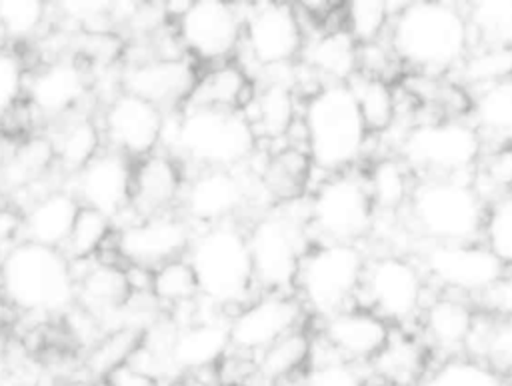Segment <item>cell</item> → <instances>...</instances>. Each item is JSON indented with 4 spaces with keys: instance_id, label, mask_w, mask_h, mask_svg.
<instances>
[{
    "instance_id": "1",
    "label": "cell",
    "mask_w": 512,
    "mask_h": 386,
    "mask_svg": "<svg viewBox=\"0 0 512 386\" xmlns=\"http://www.w3.org/2000/svg\"><path fill=\"white\" fill-rule=\"evenodd\" d=\"M386 40L404 74L452 76L472 48L462 2H400Z\"/></svg>"
},
{
    "instance_id": "2",
    "label": "cell",
    "mask_w": 512,
    "mask_h": 386,
    "mask_svg": "<svg viewBox=\"0 0 512 386\" xmlns=\"http://www.w3.org/2000/svg\"><path fill=\"white\" fill-rule=\"evenodd\" d=\"M302 148L322 176L360 168L368 160V134L346 82L320 84L302 98Z\"/></svg>"
},
{
    "instance_id": "3",
    "label": "cell",
    "mask_w": 512,
    "mask_h": 386,
    "mask_svg": "<svg viewBox=\"0 0 512 386\" xmlns=\"http://www.w3.org/2000/svg\"><path fill=\"white\" fill-rule=\"evenodd\" d=\"M172 156L196 164L198 170L244 168L258 148V140L242 112L182 108L166 114L162 146Z\"/></svg>"
},
{
    "instance_id": "4",
    "label": "cell",
    "mask_w": 512,
    "mask_h": 386,
    "mask_svg": "<svg viewBox=\"0 0 512 386\" xmlns=\"http://www.w3.org/2000/svg\"><path fill=\"white\" fill-rule=\"evenodd\" d=\"M186 258L194 268L200 298L226 316L258 292L246 230L238 222L196 230Z\"/></svg>"
},
{
    "instance_id": "5",
    "label": "cell",
    "mask_w": 512,
    "mask_h": 386,
    "mask_svg": "<svg viewBox=\"0 0 512 386\" xmlns=\"http://www.w3.org/2000/svg\"><path fill=\"white\" fill-rule=\"evenodd\" d=\"M424 242L480 240L486 202L468 178H418L404 210Z\"/></svg>"
},
{
    "instance_id": "6",
    "label": "cell",
    "mask_w": 512,
    "mask_h": 386,
    "mask_svg": "<svg viewBox=\"0 0 512 386\" xmlns=\"http://www.w3.org/2000/svg\"><path fill=\"white\" fill-rule=\"evenodd\" d=\"M300 202L266 208L244 228L256 290L294 292L300 260L312 242L306 208L296 212Z\"/></svg>"
},
{
    "instance_id": "7",
    "label": "cell",
    "mask_w": 512,
    "mask_h": 386,
    "mask_svg": "<svg viewBox=\"0 0 512 386\" xmlns=\"http://www.w3.org/2000/svg\"><path fill=\"white\" fill-rule=\"evenodd\" d=\"M368 264L362 244L310 242L294 280V294L312 320L356 304Z\"/></svg>"
},
{
    "instance_id": "8",
    "label": "cell",
    "mask_w": 512,
    "mask_h": 386,
    "mask_svg": "<svg viewBox=\"0 0 512 386\" xmlns=\"http://www.w3.org/2000/svg\"><path fill=\"white\" fill-rule=\"evenodd\" d=\"M0 288L26 314L66 312L74 304V276L62 250L22 242L0 264Z\"/></svg>"
},
{
    "instance_id": "9",
    "label": "cell",
    "mask_w": 512,
    "mask_h": 386,
    "mask_svg": "<svg viewBox=\"0 0 512 386\" xmlns=\"http://www.w3.org/2000/svg\"><path fill=\"white\" fill-rule=\"evenodd\" d=\"M484 150L468 118H424L398 140V154L416 178H468Z\"/></svg>"
},
{
    "instance_id": "10",
    "label": "cell",
    "mask_w": 512,
    "mask_h": 386,
    "mask_svg": "<svg viewBox=\"0 0 512 386\" xmlns=\"http://www.w3.org/2000/svg\"><path fill=\"white\" fill-rule=\"evenodd\" d=\"M304 208L312 242L362 244L376 224L360 168L322 176L306 194Z\"/></svg>"
},
{
    "instance_id": "11",
    "label": "cell",
    "mask_w": 512,
    "mask_h": 386,
    "mask_svg": "<svg viewBox=\"0 0 512 386\" xmlns=\"http://www.w3.org/2000/svg\"><path fill=\"white\" fill-rule=\"evenodd\" d=\"M430 282L420 262L406 252L368 254L358 304L370 308L394 328L416 324L424 308Z\"/></svg>"
},
{
    "instance_id": "12",
    "label": "cell",
    "mask_w": 512,
    "mask_h": 386,
    "mask_svg": "<svg viewBox=\"0 0 512 386\" xmlns=\"http://www.w3.org/2000/svg\"><path fill=\"white\" fill-rule=\"evenodd\" d=\"M306 40V22L292 2H250L244 4L240 52L248 62H240L248 74L252 68L266 72L292 66L300 60Z\"/></svg>"
},
{
    "instance_id": "13",
    "label": "cell",
    "mask_w": 512,
    "mask_h": 386,
    "mask_svg": "<svg viewBox=\"0 0 512 386\" xmlns=\"http://www.w3.org/2000/svg\"><path fill=\"white\" fill-rule=\"evenodd\" d=\"M244 4L190 0L172 22L184 54L200 68L236 60L242 42Z\"/></svg>"
},
{
    "instance_id": "14",
    "label": "cell",
    "mask_w": 512,
    "mask_h": 386,
    "mask_svg": "<svg viewBox=\"0 0 512 386\" xmlns=\"http://www.w3.org/2000/svg\"><path fill=\"white\" fill-rule=\"evenodd\" d=\"M416 260L428 282L440 292L458 294L472 302L486 292L504 270V264L482 240L426 242Z\"/></svg>"
},
{
    "instance_id": "15",
    "label": "cell",
    "mask_w": 512,
    "mask_h": 386,
    "mask_svg": "<svg viewBox=\"0 0 512 386\" xmlns=\"http://www.w3.org/2000/svg\"><path fill=\"white\" fill-rule=\"evenodd\" d=\"M310 320L294 292L258 290L246 304L228 314L230 350L256 358L272 342Z\"/></svg>"
},
{
    "instance_id": "16",
    "label": "cell",
    "mask_w": 512,
    "mask_h": 386,
    "mask_svg": "<svg viewBox=\"0 0 512 386\" xmlns=\"http://www.w3.org/2000/svg\"><path fill=\"white\" fill-rule=\"evenodd\" d=\"M252 194V182H248V174L240 168H204L186 178L178 210L194 230H202L236 222V216L248 206Z\"/></svg>"
},
{
    "instance_id": "17",
    "label": "cell",
    "mask_w": 512,
    "mask_h": 386,
    "mask_svg": "<svg viewBox=\"0 0 512 386\" xmlns=\"http://www.w3.org/2000/svg\"><path fill=\"white\" fill-rule=\"evenodd\" d=\"M92 92V74L88 64L64 56L56 60H46L38 68H28L24 102L30 106L32 114L48 122H56L76 110Z\"/></svg>"
},
{
    "instance_id": "18",
    "label": "cell",
    "mask_w": 512,
    "mask_h": 386,
    "mask_svg": "<svg viewBox=\"0 0 512 386\" xmlns=\"http://www.w3.org/2000/svg\"><path fill=\"white\" fill-rule=\"evenodd\" d=\"M316 322V338L338 362L356 368L370 366L384 350L394 330L392 324L358 302L322 316Z\"/></svg>"
},
{
    "instance_id": "19",
    "label": "cell",
    "mask_w": 512,
    "mask_h": 386,
    "mask_svg": "<svg viewBox=\"0 0 512 386\" xmlns=\"http://www.w3.org/2000/svg\"><path fill=\"white\" fill-rule=\"evenodd\" d=\"M194 232L180 212H168L114 230V246L122 264H140L154 270L168 260L186 256Z\"/></svg>"
},
{
    "instance_id": "20",
    "label": "cell",
    "mask_w": 512,
    "mask_h": 386,
    "mask_svg": "<svg viewBox=\"0 0 512 386\" xmlns=\"http://www.w3.org/2000/svg\"><path fill=\"white\" fill-rule=\"evenodd\" d=\"M166 114L154 104L120 92L106 102L100 116L104 146L122 152L130 160H140L162 146Z\"/></svg>"
},
{
    "instance_id": "21",
    "label": "cell",
    "mask_w": 512,
    "mask_h": 386,
    "mask_svg": "<svg viewBox=\"0 0 512 386\" xmlns=\"http://www.w3.org/2000/svg\"><path fill=\"white\" fill-rule=\"evenodd\" d=\"M198 72L200 66L188 56L150 58L124 64L120 70V86L122 92L154 104L164 114H172L186 104Z\"/></svg>"
},
{
    "instance_id": "22",
    "label": "cell",
    "mask_w": 512,
    "mask_h": 386,
    "mask_svg": "<svg viewBox=\"0 0 512 386\" xmlns=\"http://www.w3.org/2000/svg\"><path fill=\"white\" fill-rule=\"evenodd\" d=\"M134 160L112 148H102L84 168L70 176V188L82 206L108 216L112 224L130 210Z\"/></svg>"
},
{
    "instance_id": "23",
    "label": "cell",
    "mask_w": 512,
    "mask_h": 386,
    "mask_svg": "<svg viewBox=\"0 0 512 386\" xmlns=\"http://www.w3.org/2000/svg\"><path fill=\"white\" fill-rule=\"evenodd\" d=\"M478 308L470 298L436 292L428 296L416 320L418 334L432 354L442 358L464 356L478 322Z\"/></svg>"
},
{
    "instance_id": "24",
    "label": "cell",
    "mask_w": 512,
    "mask_h": 386,
    "mask_svg": "<svg viewBox=\"0 0 512 386\" xmlns=\"http://www.w3.org/2000/svg\"><path fill=\"white\" fill-rule=\"evenodd\" d=\"M230 352L228 316L218 310H204L200 298V314L196 320L176 326L170 344V364L176 376L200 374L216 370Z\"/></svg>"
},
{
    "instance_id": "25",
    "label": "cell",
    "mask_w": 512,
    "mask_h": 386,
    "mask_svg": "<svg viewBox=\"0 0 512 386\" xmlns=\"http://www.w3.org/2000/svg\"><path fill=\"white\" fill-rule=\"evenodd\" d=\"M186 178L184 164L166 150L134 160L130 210L138 220L176 212Z\"/></svg>"
},
{
    "instance_id": "26",
    "label": "cell",
    "mask_w": 512,
    "mask_h": 386,
    "mask_svg": "<svg viewBox=\"0 0 512 386\" xmlns=\"http://www.w3.org/2000/svg\"><path fill=\"white\" fill-rule=\"evenodd\" d=\"M314 168L306 150L298 142H282L260 156L252 172L254 194L264 196L268 208L304 200L310 192Z\"/></svg>"
},
{
    "instance_id": "27",
    "label": "cell",
    "mask_w": 512,
    "mask_h": 386,
    "mask_svg": "<svg viewBox=\"0 0 512 386\" xmlns=\"http://www.w3.org/2000/svg\"><path fill=\"white\" fill-rule=\"evenodd\" d=\"M316 334L308 324H302L254 358V374L248 386H286L310 372L314 366Z\"/></svg>"
},
{
    "instance_id": "28",
    "label": "cell",
    "mask_w": 512,
    "mask_h": 386,
    "mask_svg": "<svg viewBox=\"0 0 512 386\" xmlns=\"http://www.w3.org/2000/svg\"><path fill=\"white\" fill-rule=\"evenodd\" d=\"M74 264L82 266L80 272L72 270L74 304L94 314L100 320L102 330H106V324L130 298L124 268L122 264H110L96 258Z\"/></svg>"
},
{
    "instance_id": "29",
    "label": "cell",
    "mask_w": 512,
    "mask_h": 386,
    "mask_svg": "<svg viewBox=\"0 0 512 386\" xmlns=\"http://www.w3.org/2000/svg\"><path fill=\"white\" fill-rule=\"evenodd\" d=\"M298 64L316 84L348 82L356 74V42L336 26H318L306 34Z\"/></svg>"
},
{
    "instance_id": "30",
    "label": "cell",
    "mask_w": 512,
    "mask_h": 386,
    "mask_svg": "<svg viewBox=\"0 0 512 386\" xmlns=\"http://www.w3.org/2000/svg\"><path fill=\"white\" fill-rule=\"evenodd\" d=\"M254 94V80L238 62H222L200 68L196 84L182 108H210L242 112Z\"/></svg>"
},
{
    "instance_id": "31",
    "label": "cell",
    "mask_w": 512,
    "mask_h": 386,
    "mask_svg": "<svg viewBox=\"0 0 512 386\" xmlns=\"http://www.w3.org/2000/svg\"><path fill=\"white\" fill-rule=\"evenodd\" d=\"M360 170L376 210V218L398 216L406 210L418 178L398 154L372 156L360 166Z\"/></svg>"
},
{
    "instance_id": "32",
    "label": "cell",
    "mask_w": 512,
    "mask_h": 386,
    "mask_svg": "<svg viewBox=\"0 0 512 386\" xmlns=\"http://www.w3.org/2000/svg\"><path fill=\"white\" fill-rule=\"evenodd\" d=\"M80 208V200L66 186L46 192L22 212L26 242L62 250Z\"/></svg>"
},
{
    "instance_id": "33",
    "label": "cell",
    "mask_w": 512,
    "mask_h": 386,
    "mask_svg": "<svg viewBox=\"0 0 512 386\" xmlns=\"http://www.w3.org/2000/svg\"><path fill=\"white\" fill-rule=\"evenodd\" d=\"M52 124L54 130L46 136L54 150L56 168H60L68 178L84 168L104 148L100 120L84 110H76Z\"/></svg>"
},
{
    "instance_id": "34",
    "label": "cell",
    "mask_w": 512,
    "mask_h": 386,
    "mask_svg": "<svg viewBox=\"0 0 512 386\" xmlns=\"http://www.w3.org/2000/svg\"><path fill=\"white\" fill-rule=\"evenodd\" d=\"M430 356L432 352L418 332L394 328L370 368L388 386H420L430 370Z\"/></svg>"
},
{
    "instance_id": "35",
    "label": "cell",
    "mask_w": 512,
    "mask_h": 386,
    "mask_svg": "<svg viewBox=\"0 0 512 386\" xmlns=\"http://www.w3.org/2000/svg\"><path fill=\"white\" fill-rule=\"evenodd\" d=\"M54 168L56 158L46 134L20 138L0 162V192L18 196L52 178Z\"/></svg>"
},
{
    "instance_id": "36",
    "label": "cell",
    "mask_w": 512,
    "mask_h": 386,
    "mask_svg": "<svg viewBox=\"0 0 512 386\" xmlns=\"http://www.w3.org/2000/svg\"><path fill=\"white\" fill-rule=\"evenodd\" d=\"M466 118L484 146L512 142V76L472 90Z\"/></svg>"
},
{
    "instance_id": "37",
    "label": "cell",
    "mask_w": 512,
    "mask_h": 386,
    "mask_svg": "<svg viewBox=\"0 0 512 386\" xmlns=\"http://www.w3.org/2000/svg\"><path fill=\"white\" fill-rule=\"evenodd\" d=\"M348 88L356 100L368 134L386 136L398 124V88L394 82L354 74Z\"/></svg>"
},
{
    "instance_id": "38",
    "label": "cell",
    "mask_w": 512,
    "mask_h": 386,
    "mask_svg": "<svg viewBox=\"0 0 512 386\" xmlns=\"http://www.w3.org/2000/svg\"><path fill=\"white\" fill-rule=\"evenodd\" d=\"M466 356L512 380V318H494L480 312Z\"/></svg>"
},
{
    "instance_id": "39",
    "label": "cell",
    "mask_w": 512,
    "mask_h": 386,
    "mask_svg": "<svg viewBox=\"0 0 512 386\" xmlns=\"http://www.w3.org/2000/svg\"><path fill=\"white\" fill-rule=\"evenodd\" d=\"M144 330L138 326H122L104 332L88 350L84 370L94 380L106 378L114 368L128 364L142 344Z\"/></svg>"
},
{
    "instance_id": "40",
    "label": "cell",
    "mask_w": 512,
    "mask_h": 386,
    "mask_svg": "<svg viewBox=\"0 0 512 386\" xmlns=\"http://www.w3.org/2000/svg\"><path fill=\"white\" fill-rule=\"evenodd\" d=\"M472 46L512 48V0L464 4Z\"/></svg>"
},
{
    "instance_id": "41",
    "label": "cell",
    "mask_w": 512,
    "mask_h": 386,
    "mask_svg": "<svg viewBox=\"0 0 512 386\" xmlns=\"http://www.w3.org/2000/svg\"><path fill=\"white\" fill-rule=\"evenodd\" d=\"M150 294L162 310H174L200 298L194 268L186 256L168 260L152 270Z\"/></svg>"
},
{
    "instance_id": "42",
    "label": "cell",
    "mask_w": 512,
    "mask_h": 386,
    "mask_svg": "<svg viewBox=\"0 0 512 386\" xmlns=\"http://www.w3.org/2000/svg\"><path fill=\"white\" fill-rule=\"evenodd\" d=\"M400 2L352 0L340 4V26L358 44H368L386 36L390 20Z\"/></svg>"
},
{
    "instance_id": "43",
    "label": "cell",
    "mask_w": 512,
    "mask_h": 386,
    "mask_svg": "<svg viewBox=\"0 0 512 386\" xmlns=\"http://www.w3.org/2000/svg\"><path fill=\"white\" fill-rule=\"evenodd\" d=\"M420 386H512V380L472 356L440 358Z\"/></svg>"
},
{
    "instance_id": "44",
    "label": "cell",
    "mask_w": 512,
    "mask_h": 386,
    "mask_svg": "<svg viewBox=\"0 0 512 386\" xmlns=\"http://www.w3.org/2000/svg\"><path fill=\"white\" fill-rule=\"evenodd\" d=\"M452 76H456L454 80L464 86L468 94L486 84L508 78L512 76V48L472 46Z\"/></svg>"
},
{
    "instance_id": "45",
    "label": "cell",
    "mask_w": 512,
    "mask_h": 386,
    "mask_svg": "<svg viewBox=\"0 0 512 386\" xmlns=\"http://www.w3.org/2000/svg\"><path fill=\"white\" fill-rule=\"evenodd\" d=\"M470 182L488 204L504 194L512 192V142L484 146Z\"/></svg>"
},
{
    "instance_id": "46",
    "label": "cell",
    "mask_w": 512,
    "mask_h": 386,
    "mask_svg": "<svg viewBox=\"0 0 512 386\" xmlns=\"http://www.w3.org/2000/svg\"><path fill=\"white\" fill-rule=\"evenodd\" d=\"M114 234V224L102 212L82 206L72 224V230L62 246V254L70 262H84L98 256L104 244Z\"/></svg>"
},
{
    "instance_id": "47",
    "label": "cell",
    "mask_w": 512,
    "mask_h": 386,
    "mask_svg": "<svg viewBox=\"0 0 512 386\" xmlns=\"http://www.w3.org/2000/svg\"><path fill=\"white\" fill-rule=\"evenodd\" d=\"M52 6L42 0H0V30L8 42H24L42 30Z\"/></svg>"
},
{
    "instance_id": "48",
    "label": "cell",
    "mask_w": 512,
    "mask_h": 386,
    "mask_svg": "<svg viewBox=\"0 0 512 386\" xmlns=\"http://www.w3.org/2000/svg\"><path fill=\"white\" fill-rule=\"evenodd\" d=\"M480 240L504 266H512V192L486 204Z\"/></svg>"
},
{
    "instance_id": "49",
    "label": "cell",
    "mask_w": 512,
    "mask_h": 386,
    "mask_svg": "<svg viewBox=\"0 0 512 386\" xmlns=\"http://www.w3.org/2000/svg\"><path fill=\"white\" fill-rule=\"evenodd\" d=\"M28 66L16 46L0 48V130L8 116L24 102Z\"/></svg>"
},
{
    "instance_id": "50",
    "label": "cell",
    "mask_w": 512,
    "mask_h": 386,
    "mask_svg": "<svg viewBox=\"0 0 512 386\" xmlns=\"http://www.w3.org/2000/svg\"><path fill=\"white\" fill-rule=\"evenodd\" d=\"M474 306L494 318H512V266H504L496 282L474 300Z\"/></svg>"
},
{
    "instance_id": "51",
    "label": "cell",
    "mask_w": 512,
    "mask_h": 386,
    "mask_svg": "<svg viewBox=\"0 0 512 386\" xmlns=\"http://www.w3.org/2000/svg\"><path fill=\"white\" fill-rule=\"evenodd\" d=\"M24 238V214L12 204H0V264Z\"/></svg>"
},
{
    "instance_id": "52",
    "label": "cell",
    "mask_w": 512,
    "mask_h": 386,
    "mask_svg": "<svg viewBox=\"0 0 512 386\" xmlns=\"http://www.w3.org/2000/svg\"><path fill=\"white\" fill-rule=\"evenodd\" d=\"M310 386H364L356 366L332 360L322 368H312Z\"/></svg>"
},
{
    "instance_id": "53",
    "label": "cell",
    "mask_w": 512,
    "mask_h": 386,
    "mask_svg": "<svg viewBox=\"0 0 512 386\" xmlns=\"http://www.w3.org/2000/svg\"><path fill=\"white\" fill-rule=\"evenodd\" d=\"M106 386H164V382L132 364H122L114 368L106 378Z\"/></svg>"
},
{
    "instance_id": "54",
    "label": "cell",
    "mask_w": 512,
    "mask_h": 386,
    "mask_svg": "<svg viewBox=\"0 0 512 386\" xmlns=\"http://www.w3.org/2000/svg\"><path fill=\"white\" fill-rule=\"evenodd\" d=\"M14 306L10 304V300L6 298V294L0 288V330H4V326L14 318Z\"/></svg>"
},
{
    "instance_id": "55",
    "label": "cell",
    "mask_w": 512,
    "mask_h": 386,
    "mask_svg": "<svg viewBox=\"0 0 512 386\" xmlns=\"http://www.w3.org/2000/svg\"><path fill=\"white\" fill-rule=\"evenodd\" d=\"M0 386H30V382L20 372H4L0 376Z\"/></svg>"
},
{
    "instance_id": "56",
    "label": "cell",
    "mask_w": 512,
    "mask_h": 386,
    "mask_svg": "<svg viewBox=\"0 0 512 386\" xmlns=\"http://www.w3.org/2000/svg\"><path fill=\"white\" fill-rule=\"evenodd\" d=\"M50 386H86V384L80 380H74V378H60V380L52 382Z\"/></svg>"
},
{
    "instance_id": "57",
    "label": "cell",
    "mask_w": 512,
    "mask_h": 386,
    "mask_svg": "<svg viewBox=\"0 0 512 386\" xmlns=\"http://www.w3.org/2000/svg\"><path fill=\"white\" fill-rule=\"evenodd\" d=\"M216 386H224V384H216Z\"/></svg>"
}]
</instances>
